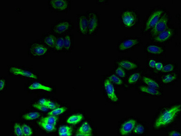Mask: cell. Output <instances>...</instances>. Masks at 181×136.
I'll use <instances>...</instances> for the list:
<instances>
[{
    "instance_id": "obj_34",
    "label": "cell",
    "mask_w": 181,
    "mask_h": 136,
    "mask_svg": "<svg viewBox=\"0 0 181 136\" xmlns=\"http://www.w3.org/2000/svg\"><path fill=\"white\" fill-rule=\"evenodd\" d=\"M14 132L16 135L24 136L21 126H20V124H18V123H16L15 124Z\"/></svg>"
},
{
    "instance_id": "obj_23",
    "label": "cell",
    "mask_w": 181,
    "mask_h": 136,
    "mask_svg": "<svg viewBox=\"0 0 181 136\" xmlns=\"http://www.w3.org/2000/svg\"><path fill=\"white\" fill-rule=\"evenodd\" d=\"M38 124L43 129H44L46 131H49V132H52V131H54L56 129H55V125L47 123V122L40 121V122H38Z\"/></svg>"
},
{
    "instance_id": "obj_29",
    "label": "cell",
    "mask_w": 181,
    "mask_h": 136,
    "mask_svg": "<svg viewBox=\"0 0 181 136\" xmlns=\"http://www.w3.org/2000/svg\"><path fill=\"white\" fill-rule=\"evenodd\" d=\"M176 79H177V76L176 75L168 74L162 78V81L165 83H169L175 81Z\"/></svg>"
},
{
    "instance_id": "obj_12",
    "label": "cell",
    "mask_w": 181,
    "mask_h": 136,
    "mask_svg": "<svg viewBox=\"0 0 181 136\" xmlns=\"http://www.w3.org/2000/svg\"><path fill=\"white\" fill-rule=\"evenodd\" d=\"M10 71L11 73L15 75L21 76L29 78L37 79V77L36 74L26 70H22L20 68L16 67H11L10 68Z\"/></svg>"
},
{
    "instance_id": "obj_13",
    "label": "cell",
    "mask_w": 181,
    "mask_h": 136,
    "mask_svg": "<svg viewBox=\"0 0 181 136\" xmlns=\"http://www.w3.org/2000/svg\"><path fill=\"white\" fill-rule=\"evenodd\" d=\"M174 31L172 29H167L156 36L155 41L157 42H163L170 39L174 35Z\"/></svg>"
},
{
    "instance_id": "obj_1",
    "label": "cell",
    "mask_w": 181,
    "mask_h": 136,
    "mask_svg": "<svg viewBox=\"0 0 181 136\" xmlns=\"http://www.w3.org/2000/svg\"><path fill=\"white\" fill-rule=\"evenodd\" d=\"M180 110L181 105L175 106L166 110L159 116L155 121V128L156 129H159L167 126L174 120Z\"/></svg>"
},
{
    "instance_id": "obj_27",
    "label": "cell",
    "mask_w": 181,
    "mask_h": 136,
    "mask_svg": "<svg viewBox=\"0 0 181 136\" xmlns=\"http://www.w3.org/2000/svg\"><path fill=\"white\" fill-rule=\"evenodd\" d=\"M67 110V108L65 107L57 108L54 109L52 111L48 113L49 116H55L60 115L62 114L63 113L65 112Z\"/></svg>"
},
{
    "instance_id": "obj_35",
    "label": "cell",
    "mask_w": 181,
    "mask_h": 136,
    "mask_svg": "<svg viewBox=\"0 0 181 136\" xmlns=\"http://www.w3.org/2000/svg\"><path fill=\"white\" fill-rule=\"evenodd\" d=\"M175 69V67L172 64H167L163 66L162 71V72L167 73L173 71Z\"/></svg>"
},
{
    "instance_id": "obj_26",
    "label": "cell",
    "mask_w": 181,
    "mask_h": 136,
    "mask_svg": "<svg viewBox=\"0 0 181 136\" xmlns=\"http://www.w3.org/2000/svg\"><path fill=\"white\" fill-rule=\"evenodd\" d=\"M65 45V38L60 37L56 40L55 45V49L57 51H61L64 48Z\"/></svg>"
},
{
    "instance_id": "obj_20",
    "label": "cell",
    "mask_w": 181,
    "mask_h": 136,
    "mask_svg": "<svg viewBox=\"0 0 181 136\" xmlns=\"http://www.w3.org/2000/svg\"><path fill=\"white\" fill-rule=\"evenodd\" d=\"M56 39L55 37L52 35H48L45 37L44 39V43L46 46L50 48L55 47Z\"/></svg>"
},
{
    "instance_id": "obj_42",
    "label": "cell",
    "mask_w": 181,
    "mask_h": 136,
    "mask_svg": "<svg viewBox=\"0 0 181 136\" xmlns=\"http://www.w3.org/2000/svg\"><path fill=\"white\" fill-rule=\"evenodd\" d=\"M5 86V81L4 79H1V90H3Z\"/></svg>"
},
{
    "instance_id": "obj_15",
    "label": "cell",
    "mask_w": 181,
    "mask_h": 136,
    "mask_svg": "<svg viewBox=\"0 0 181 136\" xmlns=\"http://www.w3.org/2000/svg\"><path fill=\"white\" fill-rule=\"evenodd\" d=\"M92 130L87 122H84L78 130V133L76 136H92Z\"/></svg>"
},
{
    "instance_id": "obj_31",
    "label": "cell",
    "mask_w": 181,
    "mask_h": 136,
    "mask_svg": "<svg viewBox=\"0 0 181 136\" xmlns=\"http://www.w3.org/2000/svg\"><path fill=\"white\" fill-rule=\"evenodd\" d=\"M24 136H31L32 135V129L28 125L24 124L21 126Z\"/></svg>"
},
{
    "instance_id": "obj_37",
    "label": "cell",
    "mask_w": 181,
    "mask_h": 136,
    "mask_svg": "<svg viewBox=\"0 0 181 136\" xmlns=\"http://www.w3.org/2000/svg\"><path fill=\"white\" fill-rule=\"evenodd\" d=\"M44 105L47 107L48 108L51 109H54L57 108V105L56 104H55L53 102L47 100H45V103Z\"/></svg>"
},
{
    "instance_id": "obj_24",
    "label": "cell",
    "mask_w": 181,
    "mask_h": 136,
    "mask_svg": "<svg viewBox=\"0 0 181 136\" xmlns=\"http://www.w3.org/2000/svg\"><path fill=\"white\" fill-rule=\"evenodd\" d=\"M57 120H58V117H56L55 116H49L47 117L42 118L41 121L55 125Z\"/></svg>"
},
{
    "instance_id": "obj_30",
    "label": "cell",
    "mask_w": 181,
    "mask_h": 136,
    "mask_svg": "<svg viewBox=\"0 0 181 136\" xmlns=\"http://www.w3.org/2000/svg\"><path fill=\"white\" fill-rule=\"evenodd\" d=\"M140 78V73H135L130 76L128 79V83L130 84H133L137 82Z\"/></svg>"
},
{
    "instance_id": "obj_6",
    "label": "cell",
    "mask_w": 181,
    "mask_h": 136,
    "mask_svg": "<svg viewBox=\"0 0 181 136\" xmlns=\"http://www.w3.org/2000/svg\"><path fill=\"white\" fill-rule=\"evenodd\" d=\"M162 14V11L160 10L155 11L149 16L146 22L145 32L152 29L161 18Z\"/></svg>"
},
{
    "instance_id": "obj_3",
    "label": "cell",
    "mask_w": 181,
    "mask_h": 136,
    "mask_svg": "<svg viewBox=\"0 0 181 136\" xmlns=\"http://www.w3.org/2000/svg\"><path fill=\"white\" fill-rule=\"evenodd\" d=\"M168 20H169L167 15L164 14L162 15L158 22L152 29L151 32L152 36L153 37L156 36L158 34L168 29Z\"/></svg>"
},
{
    "instance_id": "obj_16",
    "label": "cell",
    "mask_w": 181,
    "mask_h": 136,
    "mask_svg": "<svg viewBox=\"0 0 181 136\" xmlns=\"http://www.w3.org/2000/svg\"><path fill=\"white\" fill-rule=\"evenodd\" d=\"M140 89L141 92L153 96H158L161 95V93L156 88H152L149 86H141L140 87Z\"/></svg>"
},
{
    "instance_id": "obj_39",
    "label": "cell",
    "mask_w": 181,
    "mask_h": 136,
    "mask_svg": "<svg viewBox=\"0 0 181 136\" xmlns=\"http://www.w3.org/2000/svg\"><path fill=\"white\" fill-rule=\"evenodd\" d=\"M116 73L120 77L123 78L126 76V73L121 67H119L116 70Z\"/></svg>"
},
{
    "instance_id": "obj_5",
    "label": "cell",
    "mask_w": 181,
    "mask_h": 136,
    "mask_svg": "<svg viewBox=\"0 0 181 136\" xmlns=\"http://www.w3.org/2000/svg\"><path fill=\"white\" fill-rule=\"evenodd\" d=\"M72 26L71 22L68 20H63L57 21L54 24L53 31L56 34L65 33L69 31Z\"/></svg>"
},
{
    "instance_id": "obj_40",
    "label": "cell",
    "mask_w": 181,
    "mask_h": 136,
    "mask_svg": "<svg viewBox=\"0 0 181 136\" xmlns=\"http://www.w3.org/2000/svg\"><path fill=\"white\" fill-rule=\"evenodd\" d=\"M163 66V65H162V63H160V62H157L156 64L155 67V68L158 70H162Z\"/></svg>"
},
{
    "instance_id": "obj_4",
    "label": "cell",
    "mask_w": 181,
    "mask_h": 136,
    "mask_svg": "<svg viewBox=\"0 0 181 136\" xmlns=\"http://www.w3.org/2000/svg\"><path fill=\"white\" fill-rule=\"evenodd\" d=\"M122 21L124 26L127 27L134 26L138 20L136 14L132 11H126L123 12L121 16Z\"/></svg>"
},
{
    "instance_id": "obj_22",
    "label": "cell",
    "mask_w": 181,
    "mask_h": 136,
    "mask_svg": "<svg viewBox=\"0 0 181 136\" xmlns=\"http://www.w3.org/2000/svg\"><path fill=\"white\" fill-rule=\"evenodd\" d=\"M143 81L149 87L156 88V89L159 88L160 87L159 84L157 82L154 81L153 79L146 77L143 78Z\"/></svg>"
},
{
    "instance_id": "obj_25",
    "label": "cell",
    "mask_w": 181,
    "mask_h": 136,
    "mask_svg": "<svg viewBox=\"0 0 181 136\" xmlns=\"http://www.w3.org/2000/svg\"><path fill=\"white\" fill-rule=\"evenodd\" d=\"M40 116L39 113L32 112L23 115V118L26 120H32L39 118Z\"/></svg>"
},
{
    "instance_id": "obj_28",
    "label": "cell",
    "mask_w": 181,
    "mask_h": 136,
    "mask_svg": "<svg viewBox=\"0 0 181 136\" xmlns=\"http://www.w3.org/2000/svg\"><path fill=\"white\" fill-rule=\"evenodd\" d=\"M72 39L71 36L67 35L65 38V45L64 49L66 51H69L72 47Z\"/></svg>"
},
{
    "instance_id": "obj_11",
    "label": "cell",
    "mask_w": 181,
    "mask_h": 136,
    "mask_svg": "<svg viewBox=\"0 0 181 136\" xmlns=\"http://www.w3.org/2000/svg\"><path fill=\"white\" fill-rule=\"evenodd\" d=\"M78 29L83 34H86L88 32V25L87 16L81 15L77 18Z\"/></svg>"
},
{
    "instance_id": "obj_10",
    "label": "cell",
    "mask_w": 181,
    "mask_h": 136,
    "mask_svg": "<svg viewBox=\"0 0 181 136\" xmlns=\"http://www.w3.org/2000/svg\"><path fill=\"white\" fill-rule=\"evenodd\" d=\"M136 121L134 119H130L124 122L120 129V133L122 135H127L134 130L136 125Z\"/></svg>"
},
{
    "instance_id": "obj_2",
    "label": "cell",
    "mask_w": 181,
    "mask_h": 136,
    "mask_svg": "<svg viewBox=\"0 0 181 136\" xmlns=\"http://www.w3.org/2000/svg\"><path fill=\"white\" fill-rule=\"evenodd\" d=\"M48 6L50 10L55 12H63L68 11L71 6L69 1L54 0L48 2Z\"/></svg>"
},
{
    "instance_id": "obj_36",
    "label": "cell",
    "mask_w": 181,
    "mask_h": 136,
    "mask_svg": "<svg viewBox=\"0 0 181 136\" xmlns=\"http://www.w3.org/2000/svg\"><path fill=\"white\" fill-rule=\"evenodd\" d=\"M134 133L137 134H142L144 132V128L141 124H138L134 129Z\"/></svg>"
},
{
    "instance_id": "obj_17",
    "label": "cell",
    "mask_w": 181,
    "mask_h": 136,
    "mask_svg": "<svg viewBox=\"0 0 181 136\" xmlns=\"http://www.w3.org/2000/svg\"><path fill=\"white\" fill-rule=\"evenodd\" d=\"M29 89L30 90H42L47 92H51L52 88L48 86L43 85L42 84L39 82H35L32 83L29 86Z\"/></svg>"
},
{
    "instance_id": "obj_43",
    "label": "cell",
    "mask_w": 181,
    "mask_h": 136,
    "mask_svg": "<svg viewBox=\"0 0 181 136\" xmlns=\"http://www.w3.org/2000/svg\"><path fill=\"white\" fill-rule=\"evenodd\" d=\"M169 135L173 136H181V135L179 133V132H176V131H173V132H171V133H170V134H169Z\"/></svg>"
},
{
    "instance_id": "obj_41",
    "label": "cell",
    "mask_w": 181,
    "mask_h": 136,
    "mask_svg": "<svg viewBox=\"0 0 181 136\" xmlns=\"http://www.w3.org/2000/svg\"><path fill=\"white\" fill-rule=\"evenodd\" d=\"M157 62L154 60H151L149 62V66L151 68H154L155 67L156 64Z\"/></svg>"
},
{
    "instance_id": "obj_7",
    "label": "cell",
    "mask_w": 181,
    "mask_h": 136,
    "mask_svg": "<svg viewBox=\"0 0 181 136\" xmlns=\"http://www.w3.org/2000/svg\"><path fill=\"white\" fill-rule=\"evenodd\" d=\"M88 32L92 34L95 32L99 25V18L98 15L94 12H90L87 16Z\"/></svg>"
},
{
    "instance_id": "obj_19",
    "label": "cell",
    "mask_w": 181,
    "mask_h": 136,
    "mask_svg": "<svg viewBox=\"0 0 181 136\" xmlns=\"http://www.w3.org/2000/svg\"><path fill=\"white\" fill-rule=\"evenodd\" d=\"M147 51L148 53L151 54H159L163 52V49L161 47L154 45H149L147 47Z\"/></svg>"
},
{
    "instance_id": "obj_33",
    "label": "cell",
    "mask_w": 181,
    "mask_h": 136,
    "mask_svg": "<svg viewBox=\"0 0 181 136\" xmlns=\"http://www.w3.org/2000/svg\"><path fill=\"white\" fill-rule=\"evenodd\" d=\"M72 132V129L71 127L67 126H61L59 128V135L61 136L62 134H65V133Z\"/></svg>"
},
{
    "instance_id": "obj_14",
    "label": "cell",
    "mask_w": 181,
    "mask_h": 136,
    "mask_svg": "<svg viewBox=\"0 0 181 136\" xmlns=\"http://www.w3.org/2000/svg\"><path fill=\"white\" fill-rule=\"evenodd\" d=\"M139 43V41L137 39H130L122 42L119 48L121 51H125L136 46Z\"/></svg>"
},
{
    "instance_id": "obj_32",
    "label": "cell",
    "mask_w": 181,
    "mask_h": 136,
    "mask_svg": "<svg viewBox=\"0 0 181 136\" xmlns=\"http://www.w3.org/2000/svg\"><path fill=\"white\" fill-rule=\"evenodd\" d=\"M109 80L115 84L117 85H121L123 83V81L119 77L115 74H112L109 78Z\"/></svg>"
},
{
    "instance_id": "obj_21",
    "label": "cell",
    "mask_w": 181,
    "mask_h": 136,
    "mask_svg": "<svg viewBox=\"0 0 181 136\" xmlns=\"http://www.w3.org/2000/svg\"><path fill=\"white\" fill-rule=\"evenodd\" d=\"M83 118V116L82 114H75L68 118L67 120V122L70 124H75L80 122Z\"/></svg>"
},
{
    "instance_id": "obj_18",
    "label": "cell",
    "mask_w": 181,
    "mask_h": 136,
    "mask_svg": "<svg viewBox=\"0 0 181 136\" xmlns=\"http://www.w3.org/2000/svg\"><path fill=\"white\" fill-rule=\"evenodd\" d=\"M119 65L121 67L127 70H134L138 67V66L135 63L127 60L121 61L119 63Z\"/></svg>"
},
{
    "instance_id": "obj_38",
    "label": "cell",
    "mask_w": 181,
    "mask_h": 136,
    "mask_svg": "<svg viewBox=\"0 0 181 136\" xmlns=\"http://www.w3.org/2000/svg\"><path fill=\"white\" fill-rule=\"evenodd\" d=\"M33 106L35 108L38 109L42 111L43 112H46L48 111L49 109L47 107L41 104H35L33 105Z\"/></svg>"
},
{
    "instance_id": "obj_8",
    "label": "cell",
    "mask_w": 181,
    "mask_h": 136,
    "mask_svg": "<svg viewBox=\"0 0 181 136\" xmlns=\"http://www.w3.org/2000/svg\"><path fill=\"white\" fill-rule=\"evenodd\" d=\"M104 86L108 98L112 101L114 102L118 101V98L116 95L114 88L111 82L109 79L105 80L104 82Z\"/></svg>"
},
{
    "instance_id": "obj_9",
    "label": "cell",
    "mask_w": 181,
    "mask_h": 136,
    "mask_svg": "<svg viewBox=\"0 0 181 136\" xmlns=\"http://www.w3.org/2000/svg\"><path fill=\"white\" fill-rule=\"evenodd\" d=\"M29 50L30 53L34 56H42L46 54L48 49L41 44L35 43L31 45Z\"/></svg>"
}]
</instances>
